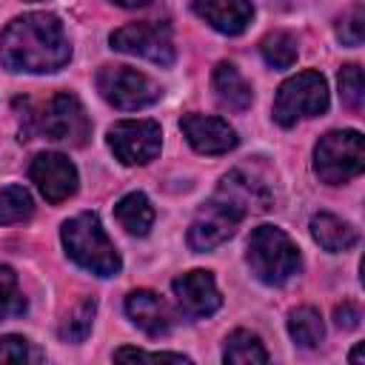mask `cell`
I'll use <instances>...</instances> for the list:
<instances>
[{
  "label": "cell",
  "mask_w": 365,
  "mask_h": 365,
  "mask_svg": "<svg viewBox=\"0 0 365 365\" xmlns=\"http://www.w3.org/2000/svg\"><path fill=\"white\" fill-rule=\"evenodd\" d=\"M71 46L54 14L31 11L14 17L0 34V63L9 71H57L68 63Z\"/></svg>",
  "instance_id": "6da1fadb"
},
{
  "label": "cell",
  "mask_w": 365,
  "mask_h": 365,
  "mask_svg": "<svg viewBox=\"0 0 365 365\" xmlns=\"http://www.w3.org/2000/svg\"><path fill=\"white\" fill-rule=\"evenodd\" d=\"M60 237H63V245H66L68 257L80 268H86L97 277L120 274V268H123L120 254H117L114 242L108 240V234L103 231L100 217L94 211H83V214L66 220Z\"/></svg>",
  "instance_id": "7a4b0ae2"
},
{
  "label": "cell",
  "mask_w": 365,
  "mask_h": 365,
  "mask_svg": "<svg viewBox=\"0 0 365 365\" xmlns=\"http://www.w3.org/2000/svg\"><path fill=\"white\" fill-rule=\"evenodd\" d=\"M245 259L254 277L265 285H282L299 274V248L282 228L274 225H257L251 231Z\"/></svg>",
  "instance_id": "3957f363"
},
{
  "label": "cell",
  "mask_w": 365,
  "mask_h": 365,
  "mask_svg": "<svg viewBox=\"0 0 365 365\" xmlns=\"http://www.w3.org/2000/svg\"><path fill=\"white\" fill-rule=\"evenodd\" d=\"M362 168H365V145L359 131L342 128L319 137L314 148V171L322 182L328 185L351 182L354 177L362 174Z\"/></svg>",
  "instance_id": "277c9868"
},
{
  "label": "cell",
  "mask_w": 365,
  "mask_h": 365,
  "mask_svg": "<svg viewBox=\"0 0 365 365\" xmlns=\"http://www.w3.org/2000/svg\"><path fill=\"white\" fill-rule=\"evenodd\" d=\"M328 108V83L319 71L308 68L288 77L274 100V120L291 128L302 117H317Z\"/></svg>",
  "instance_id": "5b68a950"
},
{
  "label": "cell",
  "mask_w": 365,
  "mask_h": 365,
  "mask_svg": "<svg viewBox=\"0 0 365 365\" xmlns=\"http://www.w3.org/2000/svg\"><path fill=\"white\" fill-rule=\"evenodd\" d=\"M245 217H248L245 208L237 205L228 194H222L217 188V194L194 217V222L188 228V245L194 251H211V248L222 245L228 237H234V231L240 228V222Z\"/></svg>",
  "instance_id": "8992f818"
},
{
  "label": "cell",
  "mask_w": 365,
  "mask_h": 365,
  "mask_svg": "<svg viewBox=\"0 0 365 365\" xmlns=\"http://www.w3.org/2000/svg\"><path fill=\"white\" fill-rule=\"evenodd\" d=\"M97 91L106 103L123 111L145 108L160 100V86L148 74L128 66H103L97 71Z\"/></svg>",
  "instance_id": "52a82bcc"
},
{
  "label": "cell",
  "mask_w": 365,
  "mask_h": 365,
  "mask_svg": "<svg viewBox=\"0 0 365 365\" xmlns=\"http://www.w3.org/2000/svg\"><path fill=\"white\" fill-rule=\"evenodd\" d=\"M40 131L46 134V140L83 148L91 137V123H88L83 103L74 94L57 91L40 114Z\"/></svg>",
  "instance_id": "ba28073f"
},
{
  "label": "cell",
  "mask_w": 365,
  "mask_h": 365,
  "mask_svg": "<svg viewBox=\"0 0 365 365\" xmlns=\"http://www.w3.org/2000/svg\"><path fill=\"white\" fill-rule=\"evenodd\" d=\"M111 48L123 54L145 57L157 66L174 63V40L168 23H128L117 31H111Z\"/></svg>",
  "instance_id": "9c48e42d"
},
{
  "label": "cell",
  "mask_w": 365,
  "mask_h": 365,
  "mask_svg": "<svg viewBox=\"0 0 365 365\" xmlns=\"http://www.w3.org/2000/svg\"><path fill=\"white\" fill-rule=\"evenodd\" d=\"M163 131L154 120H123L108 128V145L125 165H145L160 154Z\"/></svg>",
  "instance_id": "30bf717a"
},
{
  "label": "cell",
  "mask_w": 365,
  "mask_h": 365,
  "mask_svg": "<svg viewBox=\"0 0 365 365\" xmlns=\"http://www.w3.org/2000/svg\"><path fill=\"white\" fill-rule=\"evenodd\" d=\"M29 174H31V182L40 188V194L51 205L68 200L77 191V168L71 165L68 157H63L57 151L37 154L29 165Z\"/></svg>",
  "instance_id": "8fae6325"
},
{
  "label": "cell",
  "mask_w": 365,
  "mask_h": 365,
  "mask_svg": "<svg viewBox=\"0 0 365 365\" xmlns=\"http://www.w3.org/2000/svg\"><path fill=\"white\" fill-rule=\"evenodd\" d=\"M180 128L194 151L200 154H225L231 151L240 137L222 117H205V114H182Z\"/></svg>",
  "instance_id": "7c38bea8"
},
{
  "label": "cell",
  "mask_w": 365,
  "mask_h": 365,
  "mask_svg": "<svg viewBox=\"0 0 365 365\" xmlns=\"http://www.w3.org/2000/svg\"><path fill=\"white\" fill-rule=\"evenodd\" d=\"M174 288V297L180 302V308L188 314V317H211L220 305H222V297L217 291V282L208 271H188L182 277H177L171 282Z\"/></svg>",
  "instance_id": "4fadbf2b"
},
{
  "label": "cell",
  "mask_w": 365,
  "mask_h": 365,
  "mask_svg": "<svg viewBox=\"0 0 365 365\" xmlns=\"http://www.w3.org/2000/svg\"><path fill=\"white\" fill-rule=\"evenodd\" d=\"M191 9L222 34H242L254 17L251 0H194Z\"/></svg>",
  "instance_id": "5bb4252c"
},
{
  "label": "cell",
  "mask_w": 365,
  "mask_h": 365,
  "mask_svg": "<svg viewBox=\"0 0 365 365\" xmlns=\"http://www.w3.org/2000/svg\"><path fill=\"white\" fill-rule=\"evenodd\" d=\"M125 311L134 319V325H140L148 336H163L174 325L168 305L154 291H131L125 297Z\"/></svg>",
  "instance_id": "9a60e30c"
},
{
  "label": "cell",
  "mask_w": 365,
  "mask_h": 365,
  "mask_svg": "<svg viewBox=\"0 0 365 365\" xmlns=\"http://www.w3.org/2000/svg\"><path fill=\"white\" fill-rule=\"evenodd\" d=\"M211 86L217 94V103L225 111H245L254 100V91L248 86V80L240 74V68L234 63H217L214 74H211Z\"/></svg>",
  "instance_id": "2e32d148"
},
{
  "label": "cell",
  "mask_w": 365,
  "mask_h": 365,
  "mask_svg": "<svg viewBox=\"0 0 365 365\" xmlns=\"http://www.w3.org/2000/svg\"><path fill=\"white\" fill-rule=\"evenodd\" d=\"M220 191L228 194L237 205H242L245 214H251V211H268L271 202H274V200H271V191L265 188V182H259L257 177H251V174L242 171V168L231 171V174L220 182Z\"/></svg>",
  "instance_id": "e0dca14e"
},
{
  "label": "cell",
  "mask_w": 365,
  "mask_h": 365,
  "mask_svg": "<svg viewBox=\"0 0 365 365\" xmlns=\"http://www.w3.org/2000/svg\"><path fill=\"white\" fill-rule=\"evenodd\" d=\"M311 237L331 254H339V251H348L356 245V228H351L345 220H339L328 211H319L311 217Z\"/></svg>",
  "instance_id": "ac0fdd59"
},
{
  "label": "cell",
  "mask_w": 365,
  "mask_h": 365,
  "mask_svg": "<svg viewBox=\"0 0 365 365\" xmlns=\"http://www.w3.org/2000/svg\"><path fill=\"white\" fill-rule=\"evenodd\" d=\"M114 217H117V222H120L128 234H137V237H145L148 228L154 225V208H151L148 197L140 194V191L125 194V197L114 205Z\"/></svg>",
  "instance_id": "d6986e66"
},
{
  "label": "cell",
  "mask_w": 365,
  "mask_h": 365,
  "mask_svg": "<svg viewBox=\"0 0 365 365\" xmlns=\"http://www.w3.org/2000/svg\"><path fill=\"white\" fill-rule=\"evenodd\" d=\"M288 334L299 348H317L325 336V328H322L319 314L314 308L302 305V308L288 314Z\"/></svg>",
  "instance_id": "ffe728a7"
},
{
  "label": "cell",
  "mask_w": 365,
  "mask_h": 365,
  "mask_svg": "<svg viewBox=\"0 0 365 365\" xmlns=\"http://www.w3.org/2000/svg\"><path fill=\"white\" fill-rule=\"evenodd\" d=\"M222 359L225 362H234V365H251V362H268V351L262 348L259 336L251 334V331H234L228 339H225V351H222Z\"/></svg>",
  "instance_id": "44dd1931"
},
{
  "label": "cell",
  "mask_w": 365,
  "mask_h": 365,
  "mask_svg": "<svg viewBox=\"0 0 365 365\" xmlns=\"http://www.w3.org/2000/svg\"><path fill=\"white\" fill-rule=\"evenodd\" d=\"M259 51H262V57H265V63L271 68H291L297 63L299 46H297V37L294 34H288V31H271V34L262 37Z\"/></svg>",
  "instance_id": "7402d4cb"
},
{
  "label": "cell",
  "mask_w": 365,
  "mask_h": 365,
  "mask_svg": "<svg viewBox=\"0 0 365 365\" xmlns=\"http://www.w3.org/2000/svg\"><path fill=\"white\" fill-rule=\"evenodd\" d=\"M31 214H34V202H31V194L23 185H6L0 191V225L23 222Z\"/></svg>",
  "instance_id": "603a6c76"
},
{
  "label": "cell",
  "mask_w": 365,
  "mask_h": 365,
  "mask_svg": "<svg viewBox=\"0 0 365 365\" xmlns=\"http://www.w3.org/2000/svg\"><path fill=\"white\" fill-rule=\"evenodd\" d=\"M23 311H26V299H23L17 274L11 268L0 265V322H6L11 317H20Z\"/></svg>",
  "instance_id": "cb8c5ba5"
},
{
  "label": "cell",
  "mask_w": 365,
  "mask_h": 365,
  "mask_svg": "<svg viewBox=\"0 0 365 365\" xmlns=\"http://www.w3.org/2000/svg\"><path fill=\"white\" fill-rule=\"evenodd\" d=\"M94 311H97L94 299H83V302L66 317V322L60 325V336H63L66 342H83V339L88 336V331H91Z\"/></svg>",
  "instance_id": "d4e9b609"
},
{
  "label": "cell",
  "mask_w": 365,
  "mask_h": 365,
  "mask_svg": "<svg viewBox=\"0 0 365 365\" xmlns=\"http://www.w3.org/2000/svg\"><path fill=\"white\" fill-rule=\"evenodd\" d=\"M339 94H342V103L351 106V108H362V100H365V83H362V68L356 63H348L342 71H339Z\"/></svg>",
  "instance_id": "484cf974"
},
{
  "label": "cell",
  "mask_w": 365,
  "mask_h": 365,
  "mask_svg": "<svg viewBox=\"0 0 365 365\" xmlns=\"http://www.w3.org/2000/svg\"><path fill=\"white\" fill-rule=\"evenodd\" d=\"M336 34L342 43L348 46H359L362 43V34H365V14H362V6H354L336 26Z\"/></svg>",
  "instance_id": "4316f807"
},
{
  "label": "cell",
  "mask_w": 365,
  "mask_h": 365,
  "mask_svg": "<svg viewBox=\"0 0 365 365\" xmlns=\"http://www.w3.org/2000/svg\"><path fill=\"white\" fill-rule=\"evenodd\" d=\"M29 356H31L29 339L14 336V334L0 336V362H26Z\"/></svg>",
  "instance_id": "83f0119b"
},
{
  "label": "cell",
  "mask_w": 365,
  "mask_h": 365,
  "mask_svg": "<svg viewBox=\"0 0 365 365\" xmlns=\"http://www.w3.org/2000/svg\"><path fill=\"white\" fill-rule=\"evenodd\" d=\"M114 359H168V362H188V356H182V354H168V351L148 354V351H140V348H120V351H114Z\"/></svg>",
  "instance_id": "f1b7e54d"
},
{
  "label": "cell",
  "mask_w": 365,
  "mask_h": 365,
  "mask_svg": "<svg viewBox=\"0 0 365 365\" xmlns=\"http://www.w3.org/2000/svg\"><path fill=\"white\" fill-rule=\"evenodd\" d=\"M334 319H336L339 328H356L359 319H362V314H359V308H356L354 302H342V305H336Z\"/></svg>",
  "instance_id": "f546056e"
},
{
  "label": "cell",
  "mask_w": 365,
  "mask_h": 365,
  "mask_svg": "<svg viewBox=\"0 0 365 365\" xmlns=\"http://www.w3.org/2000/svg\"><path fill=\"white\" fill-rule=\"evenodd\" d=\"M117 6H125V9H137V6H148L151 0H114Z\"/></svg>",
  "instance_id": "4dcf8cb0"
},
{
  "label": "cell",
  "mask_w": 365,
  "mask_h": 365,
  "mask_svg": "<svg viewBox=\"0 0 365 365\" xmlns=\"http://www.w3.org/2000/svg\"><path fill=\"white\" fill-rule=\"evenodd\" d=\"M362 359V345H356L354 351H351V362H359Z\"/></svg>",
  "instance_id": "1f68e13d"
},
{
  "label": "cell",
  "mask_w": 365,
  "mask_h": 365,
  "mask_svg": "<svg viewBox=\"0 0 365 365\" xmlns=\"http://www.w3.org/2000/svg\"><path fill=\"white\" fill-rule=\"evenodd\" d=\"M31 3H40V0H31Z\"/></svg>",
  "instance_id": "d6a6232c"
}]
</instances>
